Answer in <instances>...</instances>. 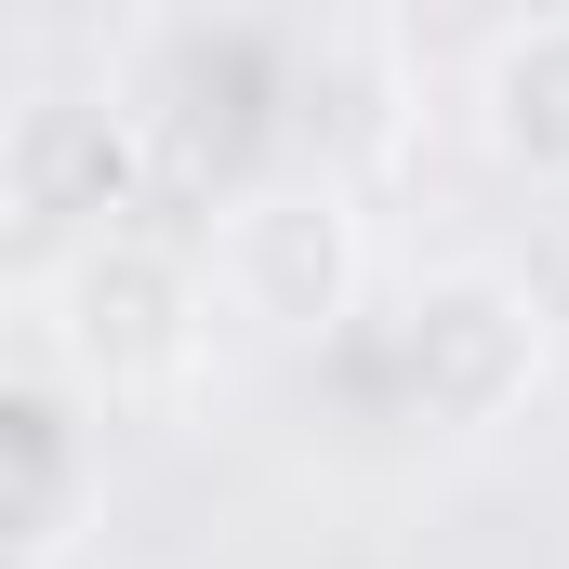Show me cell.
<instances>
[{
  "label": "cell",
  "mask_w": 569,
  "mask_h": 569,
  "mask_svg": "<svg viewBox=\"0 0 569 569\" xmlns=\"http://www.w3.org/2000/svg\"><path fill=\"white\" fill-rule=\"evenodd\" d=\"M13 186H27V212H53V226H80V239H107L120 212H133L146 186V133L133 107H93V93H40L27 120H13Z\"/></svg>",
  "instance_id": "4"
},
{
  "label": "cell",
  "mask_w": 569,
  "mask_h": 569,
  "mask_svg": "<svg viewBox=\"0 0 569 569\" xmlns=\"http://www.w3.org/2000/svg\"><path fill=\"white\" fill-rule=\"evenodd\" d=\"M543 385V305L503 266H437L385 305V398L425 437H490Z\"/></svg>",
  "instance_id": "3"
},
{
  "label": "cell",
  "mask_w": 569,
  "mask_h": 569,
  "mask_svg": "<svg viewBox=\"0 0 569 569\" xmlns=\"http://www.w3.org/2000/svg\"><path fill=\"white\" fill-rule=\"evenodd\" d=\"M53 345H67V385L93 411H159L199 385L212 358V291H199V252L186 239H146V226H107L53 266Z\"/></svg>",
  "instance_id": "2"
},
{
  "label": "cell",
  "mask_w": 569,
  "mask_h": 569,
  "mask_svg": "<svg viewBox=\"0 0 569 569\" xmlns=\"http://www.w3.org/2000/svg\"><path fill=\"white\" fill-rule=\"evenodd\" d=\"M477 133L517 172H569V13H530L477 53Z\"/></svg>",
  "instance_id": "6"
},
{
  "label": "cell",
  "mask_w": 569,
  "mask_h": 569,
  "mask_svg": "<svg viewBox=\"0 0 569 569\" xmlns=\"http://www.w3.org/2000/svg\"><path fill=\"white\" fill-rule=\"evenodd\" d=\"M93 517V425L67 385H0V557H53Z\"/></svg>",
  "instance_id": "5"
},
{
  "label": "cell",
  "mask_w": 569,
  "mask_h": 569,
  "mask_svg": "<svg viewBox=\"0 0 569 569\" xmlns=\"http://www.w3.org/2000/svg\"><path fill=\"white\" fill-rule=\"evenodd\" d=\"M199 252V291L212 318L266 331V345H331L371 291V252H358V199L331 172H252L212 199V226L186 239Z\"/></svg>",
  "instance_id": "1"
}]
</instances>
